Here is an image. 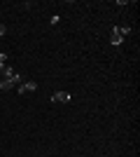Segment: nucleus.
Masks as SVG:
<instances>
[{
    "label": "nucleus",
    "mask_w": 140,
    "mask_h": 157,
    "mask_svg": "<svg viewBox=\"0 0 140 157\" xmlns=\"http://www.w3.org/2000/svg\"><path fill=\"white\" fill-rule=\"evenodd\" d=\"M14 75H16V71H14L12 66H5V78L2 80H9V78H14Z\"/></svg>",
    "instance_id": "nucleus-5"
},
{
    "label": "nucleus",
    "mask_w": 140,
    "mask_h": 157,
    "mask_svg": "<svg viewBox=\"0 0 140 157\" xmlns=\"http://www.w3.org/2000/svg\"><path fill=\"white\" fill-rule=\"evenodd\" d=\"M128 33H131V26H114V28H112V33H110V45L119 47Z\"/></svg>",
    "instance_id": "nucleus-1"
},
{
    "label": "nucleus",
    "mask_w": 140,
    "mask_h": 157,
    "mask_svg": "<svg viewBox=\"0 0 140 157\" xmlns=\"http://www.w3.org/2000/svg\"><path fill=\"white\" fill-rule=\"evenodd\" d=\"M35 89H38V82H23V85H19V94H33Z\"/></svg>",
    "instance_id": "nucleus-4"
},
{
    "label": "nucleus",
    "mask_w": 140,
    "mask_h": 157,
    "mask_svg": "<svg viewBox=\"0 0 140 157\" xmlns=\"http://www.w3.org/2000/svg\"><path fill=\"white\" fill-rule=\"evenodd\" d=\"M5 31H7V28L2 26V24H0V38H2V35H5Z\"/></svg>",
    "instance_id": "nucleus-7"
},
{
    "label": "nucleus",
    "mask_w": 140,
    "mask_h": 157,
    "mask_svg": "<svg viewBox=\"0 0 140 157\" xmlns=\"http://www.w3.org/2000/svg\"><path fill=\"white\" fill-rule=\"evenodd\" d=\"M19 82H21V75L16 73L14 78H9V80H2V82H0V89H2V92H7V89H12V87H14V85H19Z\"/></svg>",
    "instance_id": "nucleus-2"
},
{
    "label": "nucleus",
    "mask_w": 140,
    "mask_h": 157,
    "mask_svg": "<svg viewBox=\"0 0 140 157\" xmlns=\"http://www.w3.org/2000/svg\"><path fill=\"white\" fill-rule=\"evenodd\" d=\"M5 61H7V54H0V73H2V71H5Z\"/></svg>",
    "instance_id": "nucleus-6"
},
{
    "label": "nucleus",
    "mask_w": 140,
    "mask_h": 157,
    "mask_svg": "<svg viewBox=\"0 0 140 157\" xmlns=\"http://www.w3.org/2000/svg\"><path fill=\"white\" fill-rule=\"evenodd\" d=\"M52 101L54 103H68V101H70V94L68 92H56V94H52Z\"/></svg>",
    "instance_id": "nucleus-3"
}]
</instances>
